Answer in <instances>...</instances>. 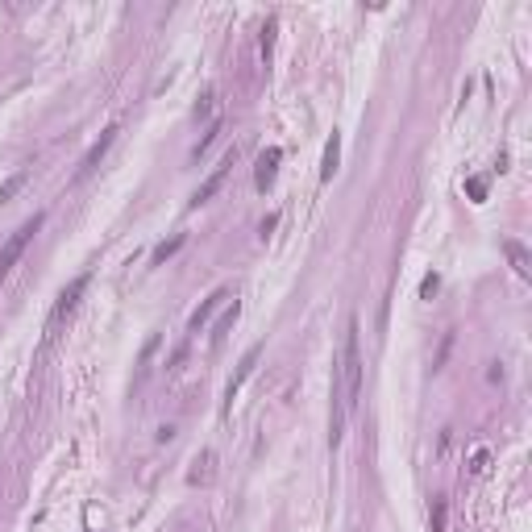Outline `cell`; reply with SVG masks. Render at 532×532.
Segmentation results:
<instances>
[{"mask_svg":"<svg viewBox=\"0 0 532 532\" xmlns=\"http://www.w3.org/2000/svg\"><path fill=\"white\" fill-rule=\"evenodd\" d=\"M337 383H341V399H346V412L357 407L362 395V346H357V320L346 324V337H341V362H337Z\"/></svg>","mask_w":532,"mask_h":532,"instance_id":"6da1fadb","label":"cell"},{"mask_svg":"<svg viewBox=\"0 0 532 532\" xmlns=\"http://www.w3.org/2000/svg\"><path fill=\"white\" fill-rule=\"evenodd\" d=\"M42 224H46V213H34L25 224H17V229H13V237L0 246V279H8V270L17 266V258L25 254V246L38 237V229H42Z\"/></svg>","mask_w":532,"mask_h":532,"instance_id":"7a4b0ae2","label":"cell"},{"mask_svg":"<svg viewBox=\"0 0 532 532\" xmlns=\"http://www.w3.org/2000/svg\"><path fill=\"white\" fill-rule=\"evenodd\" d=\"M88 283H91V274H88V270H84L80 279H71V287H67V291L58 296V304L50 308V320H46V333H54V329H58V324H63V320H67V316L75 312V304H80V296L88 291Z\"/></svg>","mask_w":532,"mask_h":532,"instance_id":"3957f363","label":"cell"},{"mask_svg":"<svg viewBox=\"0 0 532 532\" xmlns=\"http://www.w3.org/2000/svg\"><path fill=\"white\" fill-rule=\"evenodd\" d=\"M258 357H262V341H254L250 350H246V357L237 362V370H233V379H229V387H224V412L233 407V399H237V391L246 387V379L254 374V366H258Z\"/></svg>","mask_w":532,"mask_h":532,"instance_id":"277c9868","label":"cell"},{"mask_svg":"<svg viewBox=\"0 0 532 532\" xmlns=\"http://www.w3.org/2000/svg\"><path fill=\"white\" fill-rule=\"evenodd\" d=\"M117 125H108V129L100 133V141H96V146H91L88 154H84V163H80V171H75V183H84V179H91L96 175V167H100V163H104V154H108V146H113V141H117Z\"/></svg>","mask_w":532,"mask_h":532,"instance_id":"5b68a950","label":"cell"},{"mask_svg":"<svg viewBox=\"0 0 532 532\" xmlns=\"http://www.w3.org/2000/svg\"><path fill=\"white\" fill-rule=\"evenodd\" d=\"M279 163H283V150H279V146H266L262 154H258V167H254V187H258V191H266V187L274 183Z\"/></svg>","mask_w":532,"mask_h":532,"instance_id":"8992f818","label":"cell"},{"mask_svg":"<svg viewBox=\"0 0 532 532\" xmlns=\"http://www.w3.org/2000/svg\"><path fill=\"white\" fill-rule=\"evenodd\" d=\"M229 167H233V154H229V158H224L221 167H217V171H213V175L204 179V183H200V191H196V196H191V204H208V200H213V196H217V187H221V183H224V175H229Z\"/></svg>","mask_w":532,"mask_h":532,"instance_id":"52a82bcc","label":"cell"},{"mask_svg":"<svg viewBox=\"0 0 532 532\" xmlns=\"http://www.w3.org/2000/svg\"><path fill=\"white\" fill-rule=\"evenodd\" d=\"M503 254H507V262H512V270H516L520 279H528V274H532V258H528V250H524L520 241H512V237H507V241H503Z\"/></svg>","mask_w":532,"mask_h":532,"instance_id":"ba28073f","label":"cell"},{"mask_svg":"<svg viewBox=\"0 0 532 532\" xmlns=\"http://www.w3.org/2000/svg\"><path fill=\"white\" fill-rule=\"evenodd\" d=\"M337 163H341V133H333V137L324 141V163H320V179H324V183H333Z\"/></svg>","mask_w":532,"mask_h":532,"instance_id":"9c48e42d","label":"cell"},{"mask_svg":"<svg viewBox=\"0 0 532 532\" xmlns=\"http://www.w3.org/2000/svg\"><path fill=\"white\" fill-rule=\"evenodd\" d=\"M221 300H229V291H213V296H208V300H204L200 308L191 312V324H187V329H191V333H200V329L208 324V316H213V312L221 308Z\"/></svg>","mask_w":532,"mask_h":532,"instance_id":"30bf717a","label":"cell"},{"mask_svg":"<svg viewBox=\"0 0 532 532\" xmlns=\"http://www.w3.org/2000/svg\"><path fill=\"white\" fill-rule=\"evenodd\" d=\"M237 316H241V304L233 300V304L224 308V316L217 320V329H213V350H221V346H224V337H229V329L237 324Z\"/></svg>","mask_w":532,"mask_h":532,"instance_id":"8fae6325","label":"cell"},{"mask_svg":"<svg viewBox=\"0 0 532 532\" xmlns=\"http://www.w3.org/2000/svg\"><path fill=\"white\" fill-rule=\"evenodd\" d=\"M21 187H25V171H17L13 179H4V183H0V204H8V200L21 191Z\"/></svg>","mask_w":532,"mask_h":532,"instance_id":"7c38bea8","label":"cell"},{"mask_svg":"<svg viewBox=\"0 0 532 532\" xmlns=\"http://www.w3.org/2000/svg\"><path fill=\"white\" fill-rule=\"evenodd\" d=\"M179 250H183V233H175L171 241H163V246L154 250V262H167V258H171V254H179Z\"/></svg>","mask_w":532,"mask_h":532,"instance_id":"4fadbf2b","label":"cell"},{"mask_svg":"<svg viewBox=\"0 0 532 532\" xmlns=\"http://www.w3.org/2000/svg\"><path fill=\"white\" fill-rule=\"evenodd\" d=\"M258 50H262V63H270V54H274V21H266V25H262Z\"/></svg>","mask_w":532,"mask_h":532,"instance_id":"5bb4252c","label":"cell"},{"mask_svg":"<svg viewBox=\"0 0 532 532\" xmlns=\"http://www.w3.org/2000/svg\"><path fill=\"white\" fill-rule=\"evenodd\" d=\"M437 287H441V274H437V270H429V274L420 279V300H433V296H437Z\"/></svg>","mask_w":532,"mask_h":532,"instance_id":"9a60e30c","label":"cell"},{"mask_svg":"<svg viewBox=\"0 0 532 532\" xmlns=\"http://www.w3.org/2000/svg\"><path fill=\"white\" fill-rule=\"evenodd\" d=\"M217 133H221V121H213V125H208V133H204V137L196 141V150H191V158H200V154H204V150H208V146L217 141Z\"/></svg>","mask_w":532,"mask_h":532,"instance_id":"2e32d148","label":"cell"},{"mask_svg":"<svg viewBox=\"0 0 532 532\" xmlns=\"http://www.w3.org/2000/svg\"><path fill=\"white\" fill-rule=\"evenodd\" d=\"M487 470H490V449H479V453H474V462H470V474H479V479H483Z\"/></svg>","mask_w":532,"mask_h":532,"instance_id":"e0dca14e","label":"cell"},{"mask_svg":"<svg viewBox=\"0 0 532 532\" xmlns=\"http://www.w3.org/2000/svg\"><path fill=\"white\" fill-rule=\"evenodd\" d=\"M466 191H470V200H479V204H483V200H487V179H466Z\"/></svg>","mask_w":532,"mask_h":532,"instance_id":"ac0fdd59","label":"cell"},{"mask_svg":"<svg viewBox=\"0 0 532 532\" xmlns=\"http://www.w3.org/2000/svg\"><path fill=\"white\" fill-rule=\"evenodd\" d=\"M213 104H217V88H208L204 96H200V104H196V117H208V113H213Z\"/></svg>","mask_w":532,"mask_h":532,"instance_id":"d6986e66","label":"cell"},{"mask_svg":"<svg viewBox=\"0 0 532 532\" xmlns=\"http://www.w3.org/2000/svg\"><path fill=\"white\" fill-rule=\"evenodd\" d=\"M433 532H445V499H433Z\"/></svg>","mask_w":532,"mask_h":532,"instance_id":"ffe728a7","label":"cell"}]
</instances>
